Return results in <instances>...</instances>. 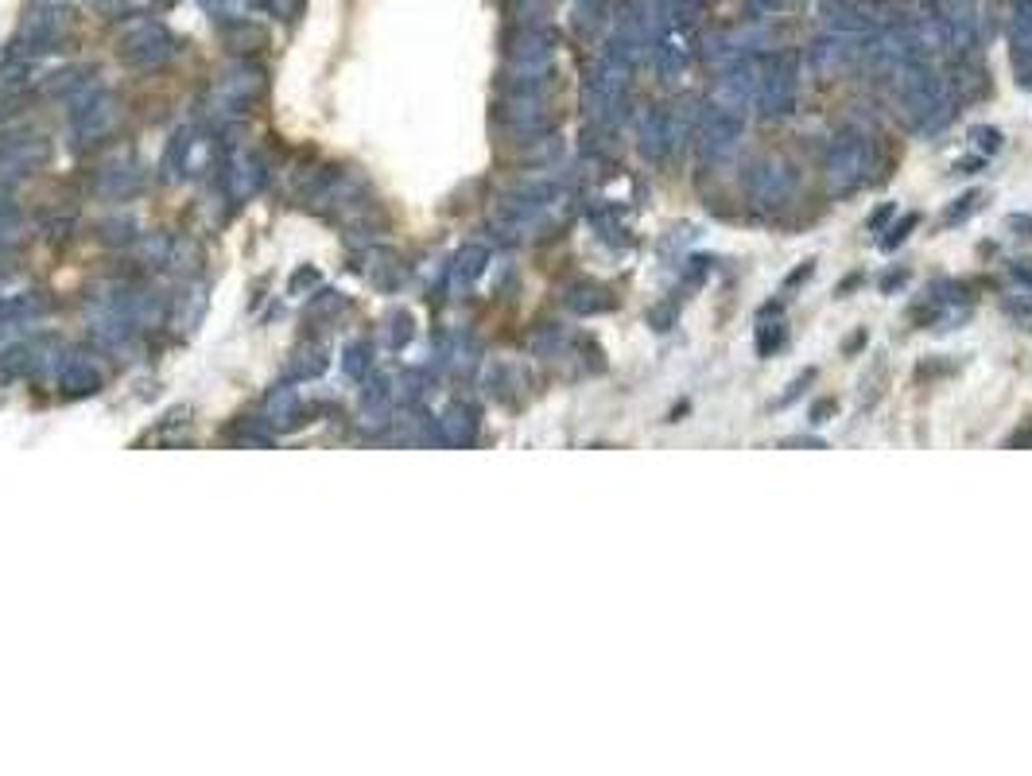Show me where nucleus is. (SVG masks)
<instances>
[{"label": "nucleus", "mask_w": 1032, "mask_h": 776, "mask_svg": "<svg viewBox=\"0 0 1032 776\" xmlns=\"http://www.w3.org/2000/svg\"><path fill=\"white\" fill-rule=\"evenodd\" d=\"M901 105H904V121H908L912 129H924V132L943 129V125L951 121V113H955L947 94H943V86H939L936 78H928V74H912V78L904 82Z\"/></svg>", "instance_id": "1"}, {"label": "nucleus", "mask_w": 1032, "mask_h": 776, "mask_svg": "<svg viewBox=\"0 0 1032 776\" xmlns=\"http://www.w3.org/2000/svg\"><path fill=\"white\" fill-rule=\"evenodd\" d=\"M866 163H870L866 144H862L858 136H839V140L827 148V163H823V171H827V187H831L835 194L854 191V187L866 179Z\"/></svg>", "instance_id": "2"}, {"label": "nucleus", "mask_w": 1032, "mask_h": 776, "mask_svg": "<svg viewBox=\"0 0 1032 776\" xmlns=\"http://www.w3.org/2000/svg\"><path fill=\"white\" fill-rule=\"evenodd\" d=\"M738 148H742V117L710 109L703 117V129H699V160L718 167V163L734 160Z\"/></svg>", "instance_id": "3"}, {"label": "nucleus", "mask_w": 1032, "mask_h": 776, "mask_svg": "<svg viewBox=\"0 0 1032 776\" xmlns=\"http://www.w3.org/2000/svg\"><path fill=\"white\" fill-rule=\"evenodd\" d=\"M792 191H796L792 171L776 160L757 163V167H753V175H749V194H753L761 206H780V202H788V198H792Z\"/></svg>", "instance_id": "4"}, {"label": "nucleus", "mask_w": 1032, "mask_h": 776, "mask_svg": "<svg viewBox=\"0 0 1032 776\" xmlns=\"http://www.w3.org/2000/svg\"><path fill=\"white\" fill-rule=\"evenodd\" d=\"M753 97H757V109L765 117L788 113V105H792V74L784 66H765L757 86H753Z\"/></svg>", "instance_id": "5"}, {"label": "nucleus", "mask_w": 1032, "mask_h": 776, "mask_svg": "<svg viewBox=\"0 0 1032 776\" xmlns=\"http://www.w3.org/2000/svg\"><path fill=\"white\" fill-rule=\"evenodd\" d=\"M672 117L664 109H648L641 117V148H645L648 160H660L668 148H672Z\"/></svg>", "instance_id": "6"}, {"label": "nucleus", "mask_w": 1032, "mask_h": 776, "mask_svg": "<svg viewBox=\"0 0 1032 776\" xmlns=\"http://www.w3.org/2000/svg\"><path fill=\"white\" fill-rule=\"evenodd\" d=\"M749 105H753V82H749L745 74H726V78L718 82V105H714V109L745 121Z\"/></svg>", "instance_id": "7"}, {"label": "nucleus", "mask_w": 1032, "mask_h": 776, "mask_svg": "<svg viewBox=\"0 0 1032 776\" xmlns=\"http://www.w3.org/2000/svg\"><path fill=\"white\" fill-rule=\"evenodd\" d=\"M784 346V323H765L757 326V354L773 357Z\"/></svg>", "instance_id": "8"}, {"label": "nucleus", "mask_w": 1032, "mask_h": 776, "mask_svg": "<svg viewBox=\"0 0 1032 776\" xmlns=\"http://www.w3.org/2000/svg\"><path fill=\"white\" fill-rule=\"evenodd\" d=\"M811 381H815V373H811V369H807V373H800V377H796V381L788 385V392H784V396L776 400V408H788V404H796V400L804 396V388L811 385Z\"/></svg>", "instance_id": "9"}, {"label": "nucleus", "mask_w": 1032, "mask_h": 776, "mask_svg": "<svg viewBox=\"0 0 1032 776\" xmlns=\"http://www.w3.org/2000/svg\"><path fill=\"white\" fill-rule=\"evenodd\" d=\"M912 226H916V214H908V218H901V222L893 226V233H889V237H885L881 245H885V249H897L904 237H908V229H912Z\"/></svg>", "instance_id": "10"}, {"label": "nucleus", "mask_w": 1032, "mask_h": 776, "mask_svg": "<svg viewBox=\"0 0 1032 776\" xmlns=\"http://www.w3.org/2000/svg\"><path fill=\"white\" fill-rule=\"evenodd\" d=\"M974 202H978V194H974V191L963 194V198H959V206H955V210H947V226H955L963 214H970V210H974Z\"/></svg>", "instance_id": "11"}, {"label": "nucleus", "mask_w": 1032, "mask_h": 776, "mask_svg": "<svg viewBox=\"0 0 1032 776\" xmlns=\"http://www.w3.org/2000/svg\"><path fill=\"white\" fill-rule=\"evenodd\" d=\"M974 136H978V148H982V152H994L1001 144V136L994 129H974Z\"/></svg>", "instance_id": "12"}, {"label": "nucleus", "mask_w": 1032, "mask_h": 776, "mask_svg": "<svg viewBox=\"0 0 1032 776\" xmlns=\"http://www.w3.org/2000/svg\"><path fill=\"white\" fill-rule=\"evenodd\" d=\"M889 214H893V206H881V214H873L870 226H873V229H881L885 222H889Z\"/></svg>", "instance_id": "13"}]
</instances>
